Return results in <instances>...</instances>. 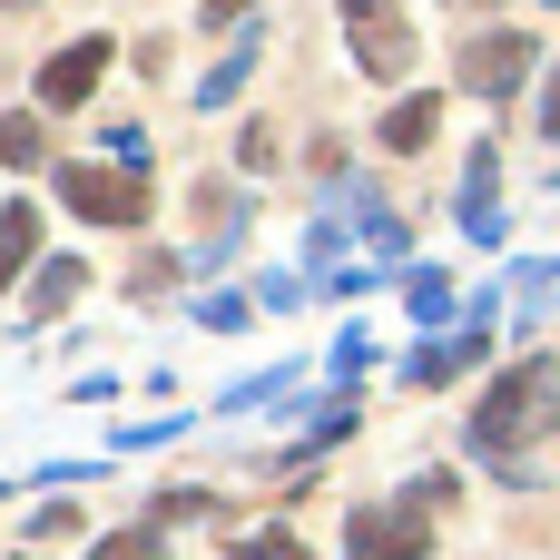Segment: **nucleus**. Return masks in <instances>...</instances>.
Here are the masks:
<instances>
[{
    "label": "nucleus",
    "instance_id": "obj_12",
    "mask_svg": "<svg viewBox=\"0 0 560 560\" xmlns=\"http://www.w3.org/2000/svg\"><path fill=\"white\" fill-rule=\"evenodd\" d=\"M226 560H315V551H305L295 532H246V541H236Z\"/></svg>",
    "mask_w": 560,
    "mask_h": 560
},
{
    "label": "nucleus",
    "instance_id": "obj_7",
    "mask_svg": "<svg viewBox=\"0 0 560 560\" xmlns=\"http://www.w3.org/2000/svg\"><path fill=\"white\" fill-rule=\"evenodd\" d=\"M433 128H443V98H433V89H413V98H394V108H384V128H374V138H384L394 158H413V148H433Z\"/></svg>",
    "mask_w": 560,
    "mask_h": 560
},
{
    "label": "nucleus",
    "instance_id": "obj_9",
    "mask_svg": "<svg viewBox=\"0 0 560 560\" xmlns=\"http://www.w3.org/2000/svg\"><path fill=\"white\" fill-rule=\"evenodd\" d=\"M79 285H89V276H79V256H49V266H39V285H30V315H59Z\"/></svg>",
    "mask_w": 560,
    "mask_h": 560
},
{
    "label": "nucleus",
    "instance_id": "obj_15",
    "mask_svg": "<svg viewBox=\"0 0 560 560\" xmlns=\"http://www.w3.org/2000/svg\"><path fill=\"white\" fill-rule=\"evenodd\" d=\"M236 10H256V0H207V20H236Z\"/></svg>",
    "mask_w": 560,
    "mask_h": 560
},
{
    "label": "nucleus",
    "instance_id": "obj_2",
    "mask_svg": "<svg viewBox=\"0 0 560 560\" xmlns=\"http://www.w3.org/2000/svg\"><path fill=\"white\" fill-rule=\"evenodd\" d=\"M345 39H354V69H364V79H404V69H413V20H404V0H345Z\"/></svg>",
    "mask_w": 560,
    "mask_h": 560
},
{
    "label": "nucleus",
    "instance_id": "obj_10",
    "mask_svg": "<svg viewBox=\"0 0 560 560\" xmlns=\"http://www.w3.org/2000/svg\"><path fill=\"white\" fill-rule=\"evenodd\" d=\"M463 364H482V325H472V335H443V345L413 364V384H443V374H463Z\"/></svg>",
    "mask_w": 560,
    "mask_h": 560
},
{
    "label": "nucleus",
    "instance_id": "obj_13",
    "mask_svg": "<svg viewBox=\"0 0 560 560\" xmlns=\"http://www.w3.org/2000/svg\"><path fill=\"white\" fill-rule=\"evenodd\" d=\"M89 560H167V541H158V532H108Z\"/></svg>",
    "mask_w": 560,
    "mask_h": 560
},
{
    "label": "nucleus",
    "instance_id": "obj_3",
    "mask_svg": "<svg viewBox=\"0 0 560 560\" xmlns=\"http://www.w3.org/2000/svg\"><path fill=\"white\" fill-rule=\"evenodd\" d=\"M59 197H69V217H89V226H138V217H148L138 167H59Z\"/></svg>",
    "mask_w": 560,
    "mask_h": 560
},
{
    "label": "nucleus",
    "instance_id": "obj_8",
    "mask_svg": "<svg viewBox=\"0 0 560 560\" xmlns=\"http://www.w3.org/2000/svg\"><path fill=\"white\" fill-rule=\"evenodd\" d=\"M39 266V207H0V295Z\"/></svg>",
    "mask_w": 560,
    "mask_h": 560
},
{
    "label": "nucleus",
    "instance_id": "obj_5",
    "mask_svg": "<svg viewBox=\"0 0 560 560\" xmlns=\"http://www.w3.org/2000/svg\"><path fill=\"white\" fill-rule=\"evenodd\" d=\"M345 560H433V541H423V512L413 502H364L354 512V541H345Z\"/></svg>",
    "mask_w": 560,
    "mask_h": 560
},
{
    "label": "nucleus",
    "instance_id": "obj_1",
    "mask_svg": "<svg viewBox=\"0 0 560 560\" xmlns=\"http://www.w3.org/2000/svg\"><path fill=\"white\" fill-rule=\"evenodd\" d=\"M551 433H560V364L551 354H522L472 404V453H522V443H551Z\"/></svg>",
    "mask_w": 560,
    "mask_h": 560
},
{
    "label": "nucleus",
    "instance_id": "obj_4",
    "mask_svg": "<svg viewBox=\"0 0 560 560\" xmlns=\"http://www.w3.org/2000/svg\"><path fill=\"white\" fill-rule=\"evenodd\" d=\"M532 30H482V39H463V89L472 98H512L522 79H532Z\"/></svg>",
    "mask_w": 560,
    "mask_h": 560
},
{
    "label": "nucleus",
    "instance_id": "obj_6",
    "mask_svg": "<svg viewBox=\"0 0 560 560\" xmlns=\"http://www.w3.org/2000/svg\"><path fill=\"white\" fill-rule=\"evenodd\" d=\"M98 69H108V39H69V49H49V59H39V108H79V98L98 89Z\"/></svg>",
    "mask_w": 560,
    "mask_h": 560
},
{
    "label": "nucleus",
    "instance_id": "obj_11",
    "mask_svg": "<svg viewBox=\"0 0 560 560\" xmlns=\"http://www.w3.org/2000/svg\"><path fill=\"white\" fill-rule=\"evenodd\" d=\"M39 158H49V128H39L30 108H20V118H0V167H39Z\"/></svg>",
    "mask_w": 560,
    "mask_h": 560
},
{
    "label": "nucleus",
    "instance_id": "obj_14",
    "mask_svg": "<svg viewBox=\"0 0 560 560\" xmlns=\"http://www.w3.org/2000/svg\"><path fill=\"white\" fill-rule=\"evenodd\" d=\"M541 138H560V59H551V89H541Z\"/></svg>",
    "mask_w": 560,
    "mask_h": 560
},
{
    "label": "nucleus",
    "instance_id": "obj_16",
    "mask_svg": "<svg viewBox=\"0 0 560 560\" xmlns=\"http://www.w3.org/2000/svg\"><path fill=\"white\" fill-rule=\"evenodd\" d=\"M10 10H30V0H10Z\"/></svg>",
    "mask_w": 560,
    "mask_h": 560
}]
</instances>
